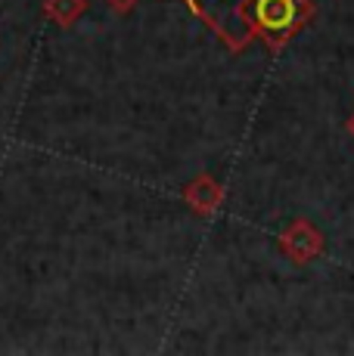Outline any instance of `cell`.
I'll list each match as a JSON object with an SVG mask.
<instances>
[{
  "mask_svg": "<svg viewBox=\"0 0 354 356\" xmlns=\"http://www.w3.org/2000/svg\"><path fill=\"white\" fill-rule=\"evenodd\" d=\"M196 19L212 29L224 47L243 50L258 38L255 29V10L261 0H183Z\"/></svg>",
  "mask_w": 354,
  "mask_h": 356,
  "instance_id": "cell-1",
  "label": "cell"
},
{
  "mask_svg": "<svg viewBox=\"0 0 354 356\" xmlns=\"http://www.w3.org/2000/svg\"><path fill=\"white\" fill-rule=\"evenodd\" d=\"M308 19H311V0H261L255 10V29L258 38L270 50H280Z\"/></svg>",
  "mask_w": 354,
  "mask_h": 356,
  "instance_id": "cell-2",
  "label": "cell"
},
{
  "mask_svg": "<svg viewBox=\"0 0 354 356\" xmlns=\"http://www.w3.org/2000/svg\"><path fill=\"white\" fill-rule=\"evenodd\" d=\"M280 248L295 260V264H308V260H314L320 251H323V236H320L308 220H295L280 236Z\"/></svg>",
  "mask_w": 354,
  "mask_h": 356,
  "instance_id": "cell-3",
  "label": "cell"
},
{
  "mask_svg": "<svg viewBox=\"0 0 354 356\" xmlns=\"http://www.w3.org/2000/svg\"><path fill=\"white\" fill-rule=\"evenodd\" d=\"M183 198H187V204L196 214H212L217 204H221V186H217L212 177H196V180L183 189Z\"/></svg>",
  "mask_w": 354,
  "mask_h": 356,
  "instance_id": "cell-4",
  "label": "cell"
},
{
  "mask_svg": "<svg viewBox=\"0 0 354 356\" xmlns=\"http://www.w3.org/2000/svg\"><path fill=\"white\" fill-rule=\"evenodd\" d=\"M87 13V0H44V16L59 29H72Z\"/></svg>",
  "mask_w": 354,
  "mask_h": 356,
  "instance_id": "cell-5",
  "label": "cell"
},
{
  "mask_svg": "<svg viewBox=\"0 0 354 356\" xmlns=\"http://www.w3.org/2000/svg\"><path fill=\"white\" fill-rule=\"evenodd\" d=\"M109 6H112L115 13H118V16H125V13H131L134 6H137V0H106Z\"/></svg>",
  "mask_w": 354,
  "mask_h": 356,
  "instance_id": "cell-6",
  "label": "cell"
},
{
  "mask_svg": "<svg viewBox=\"0 0 354 356\" xmlns=\"http://www.w3.org/2000/svg\"><path fill=\"white\" fill-rule=\"evenodd\" d=\"M348 130H351V134H354V115H351V121H348Z\"/></svg>",
  "mask_w": 354,
  "mask_h": 356,
  "instance_id": "cell-7",
  "label": "cell"
}]
</instances>
